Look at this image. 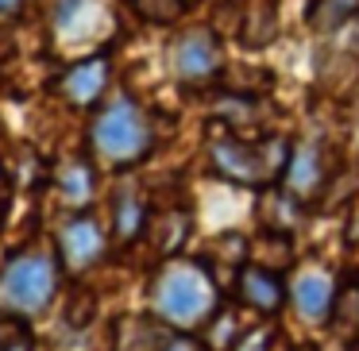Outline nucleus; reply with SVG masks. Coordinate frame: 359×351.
I'll return each mask as SVG.
<instances>
[{
	"label": "nucleus",
	"mask_w": 359,
	"mask_h": 351,
	"mask_svg": "<svg viewBox=\"0 0 359 351\" xmlns=\"http://www.w3.org/2000/svg\"><path fill=\"white\" fill-rule=\"evenodd\" d=\"M151 305L170 328H197L217 317V286L197 263H166L151 286Z\"/></svg>",
	"instance_id": "obj_1"
},
{
	"label": "nucleus",
	"mask_w": 359,
	"mask_h": 351,
	"mask_svg": "<svg viewBox=\"0 0 359 351\" xmlns=\"http://www.w3.org/2000/svg\"><path fill=\"white\" fill-rule=\"evenodd\" d=\"M58 294V263L47 251H12L0 270V309L8 317H39Z\"/></svg>",
	"instance_id": "obj_2"
},
{
	"label": "nucleus",
	"mask_w": 359,
	"mask_h": 351,
	"mask_svg": "<svg viewBox=\"0 0 359 351\" xmlns=\"http://www.w3.org/2000/svg\"><path fill=\"white\" fill-rule=\"evenodd\" d=\"M212 170L236 186H274L286 174L290 143L271 135V139H236V135H212L209 143Z\"/></svg>",
	"instance_id": "obj_3"
},
{
	"label": "nucleus",
	"mask_w": 359,
	"mask_h": 351,
	"mask_svg": "<svg viewBox=\"0 0 359 351\" xmlns=\"http://www.w3.org/2000/svg\"><path fill=\"white\" fill-rule=\"evenodd\" d=\"M89 143H93V155L101 163L132 166L147 158L155 135H151V120L143 116L135 101H112L109 109L97 112L93 128H89Z\"/></svg>",
	"instance_id": "obj_4"
},
{
	"label": "nucleus",
	"mask_w": 359,
	"mask_h": 351,
	"mask_svg": "<svg viewBox=\"0 0 359 351\" xmlns=\"http://www.w3.org/2000/svg\"><path fill=\"white\" fill-rule=\"evenodd\" d=\"M104 255V232L93 212H74L58 232V266L66 274H86Z\"/></svg>",
	"instance_id": "obj_5"
},
{
	"label": "nucleus",
	"mask_w": 359,
	"mask_h": 351,
	"mask_svg": "<svg viewBox=\"0 0 359 351\" xmlns=\"http://www.w3.org/2000/svg\"><path fill=\"white\" fill-rule=\"evenodd\" d=\"M174 74L182 81H209L220 74V43L212 32H186L174 47Z\"/></svg>",
	"instance_id": "obj_6"
},
{
	"label": "nucleus",
	"mask_w": 359,
	"mask_h": 351,
	"mask_svg": "<svg viewBox=\"0 0 359 351\" xmlns=\"http://www.w3.org/2000/svg\"><path fill=\"white\" fill-rule=\"evenodd\" d=\"M104 85H109V58L104 55L81 58V62H74L70 70L58 78V93H62L70 104H78V109L101 101Z\"/></svg>",
	"instance_id": "obj_7"
},
{
	"label": "nucleus",
	"mask_w": 359,
	"mask_h": 351,
	"mask_svg": "<svg viewBox=\"0 0 359 351\" xmlns=\"http://www.w3.org/2000/svg\"><path fill=\"white\" fill-rule=\"evenodd\" d=\"M286 189L294 201H305L320 189V151L313 143H302V147L290 151V163H286Z\"/></svg>",
	"instance_id": "obj_8"
},
{
	"label": "nucleus",
	"mask_w": 359,
	"mask_h": 351,
	"mask_svg": "<svg viewBox=\"0 0 359 351\" xmlns=\"http://www.w3.org/2000/svg\"><path fill=\"white\" fill-rule=\"evenodd\" d=\"M282 282L271 270H259V266H243L240 270V301L251 305L259 312H278L282 309Z\"/></svg>",
	"instance_id": "obj_9"
},
{
	"label": "nucleus",
	"mask_w": 359,
	"mask_h": 351,
	"mask_svg": "<svg viewBox=\"0 0 359 351\" xmlns=\"http://www.w3.org/2000/svg\"><path fill=\"white\" fill-rule=\"evenodd\" d=\"M101 20H104L101 0H62V4H58V35L70 39V43L89 39Z\"/></svg>",
	"instance_id": "obj_10"
},
{
	"label": "nucleus",
	"mask_w": 359,
	"mask_h": 351,
	"mask_svg": "<svg viewBox=\"0 0 359 351\" xmlns=\"http://www.w3.org/2000/svg\"><path fill=\"white\" fill-rule=\"evenodd\" d=\"M278 27V0H248L243 4V43L248 47H266Z\"/></svg>",
	"instance_id": "obj_11"
},
{
	"label": "nucleus",
	"mask_w": 359,
	"mask_h": 351,
	"mask_svg": "<svg viewBox=\"0 0 359 351\" xmlns=\"http://www.w3.org/2000/svg\"><path fill=\"white\" fill-rule=\"evenodd\" d=\"M294 301L309 320H317L332 309V286H328V278H320V274H302V278L294 282Z\"/></svg>",
	"instance_id": "obj_12"
},
{
	"label": "nucleus",
	"mask_w": 359,
	"mask_h": 351,
	"mask_svg": "<svg viewBox=\"0 0 359 351\" xmlns=\"http://www.w3.org/2000/svg\"><path fill=\"white\" fill-rule=\"evenodd\" d=\"M147 228V209H143V197L135 189H120L116 197V240H135V235Z\"/></svg>",
	"instance_id": "obj_13"
},
{
	"label": "nucleus",
	"mask_w": 359,
	"mask_h": 351,
	"mask_svg": "<svg viewBox=\"0 0 359 351\" xmlns=\"http://www.w3.org/2000/svg\"><path fill=\"white\" fill-rule=\"evenodd\" d=\"M328 317H332V328L340 336H348V340H351V336H359V282H348V286L332 297Z\"/></svg>",
	"instance_id": "obj_14"
},
{
	"label": "nucleus",
	"mask_w": 359,
	"mask_h": 351,
	"mask_svg": "<svg viewBox=\"0 0 359 351\" xmlns=\"http://www.w3.org/2000/svg\"><path fill=\"white\" fill-rule=\"evenodd\" d=\"M248 255H255V259H263V263H251V266H259V270H282V266H290V259H294V251H290V240L282 232H266L263 240H255L248 247Z\"/></svg>",
	"instance_id": "obj_15"
},
{
	"label": "nucleus",
	"mask_w": 359,
	"mask_h": 351,
	"mask_svg": "<svg viewBox=\"0 0 359 351\" xmlns=\"http://www.w3.org/2000/svg\"><path fill=\"white\" fill-rule=\"evenodd\" d=\"M359 16V0H317L309 8V24L317 32H336L340 24Z\"/></svg>",
	"instance_id": "obj_16"
},
{
	"label": "nucleus",
	"mask_w": 359,
	"mask_h": 351,
	"mask_svg": "<svg viewBox=\"0 0 359 351\" xmlns=\"http://www.w3.org/2000/svg\"><path fill=\"white\" fill-rule=\"evenodd\" d=\"M132 4V12L140 20H147V24H174V20L182 16V8H186V0H128Z\"/></svg>",
	"instance_id": "obj_17"
},
{
	"label": "nucleus",
	"mask_w": 359,
	"mask_h": 351,
	"mask_svg": "<svg viewBox=\"0 0 359 351\" xmlns=\"http://www.w3.org/2000/svg\"><path fill=\"white\" fill-rule=\"evenodd\" d=\"M58 186H62V193L70 197L74 205H86L89 193H93V170H89L86 163H74V166H66V170H62Z\"/></svg>",
	"instance_id": "obj_18"
},
{
	"label": "nucleus",
	"mask_w": 359,
	"mask_h": 351,
	"mask_svg": "<svg viewBox=\"0 0 359 351\" xmlns=\"http://www.w3.org/2000/svg\"><path fill=\"white\" fill-rule=\"evenodd\" d=\"M0 351H35V336L24 317L4 312V320H0Z\"/></svg>",
	"instance_id": "obj_19"
},
{
	"label": "nucleus",
	"mask_w": 359,
	"mask_h": 351,
	"mask_svg": "<svg viewBox=\"0 0 359 351\" xmlns=\"http://www.w3.org/2000/svg\"><path fill=\"white\" fill-rule=\"evenodd\" d=\"M158 232H163L158 247L174 251L182 240H186V232H189V216H186V212H163V216H158Z\"/></svg>",
	"instance_id": "obj_20"
},
{
	"label": "nucleus",
	"mask_w": 359,
	"mask_h": 351,
	"mask_svg": "<svg viewBox=\"0 0 359 351\" xmlns=\"http://www.w3.org/2000/svg\"><path fill=\"white\" fill-rule=\"evenodd\" d=\"M271 343H274V332H271V328H251V332L243 336V340L236 343L232 351H271Z\"/></svg>",
	"instance_id": "obj_21"
},
{
	"label": "nucleus",
	"mask_w": 359,
	"mask_h": 351,
	"mask_svg": "<svg viewBox=\"0 0 359 351\" xmlns=\"http://www.w3.org/2000/svg\"><path fill=\"white\" fill-rule=\"evenodd\" d=\"M158 351H209V347H205L201 340H194V336H186V332H174L158 343Z\"/></svg>",
	"instance_id": "obj_22"
},
{
	"label": "nucleus",
	"mask_w": 359,
	"mask_h": 351,
	"mask_svg": "<svg viewBox=\"0 0 359 351\" xmlns=\"http://www.w3.org/2000/svg\"><path fill=\"white\" fill-rule=\"evenodd\" d=\"M348 50L351 55H359V20L351 24V35H348Z\"/></svg>",
	"instance_id": "obj_23"
},
{
	"label": "nucleus",
	"mask_w": 359,
	"mask_h": 351,
	"mask_svg": "<svg viewBox=\"0 0 359 351\" xmlns=\"http://www.w3.org/2000/svg\"><path fill=\"white\" fill-rule=\"evenodd\" d=\"M16 4H20V0H0V12H12Z\"/></svg>",
	"instance_id": "obj_24"
},
{
	"label": "nucleus",
	"mask_w": 359,
	"mask_h": 351,
	"mask_svg": "<svg viewBox=\"0 0 359 351\" xmlns=\"http://www.w3.org/2000/svg\"><path fill=\"white\" fill-rule=\"evenodd\" d=\"M294 351H317V347H313V343H297Z\"/></svg>",
	"instance_id": "obj_25"
}]
</instances>
